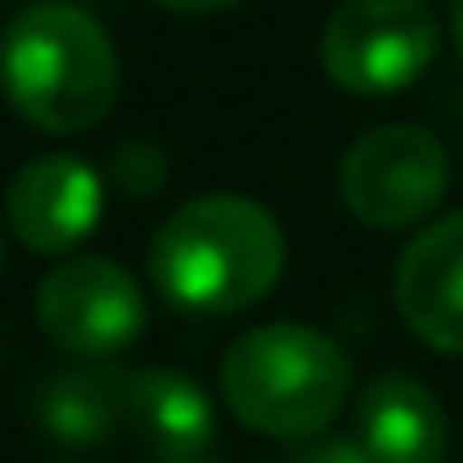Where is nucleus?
I'll list each match as a JSON object with an SVG mask.
<instances>
[{"mask_svg":"<svg viewBox=\"0 0 463 463\" xmlns=\"http://www.w3.org/2000/svg\"><path fill=\"white\" fill-rule=\"evenodd\" d=\"M286 275V232L248 194H200L151 237V286L200 318L259 307Z\"/></svg>","mask_w":463,"mask_h":463,"instance_id":"f257e3e1","label":"nucleus"},{"mask_svg":"<svg viewBox=\"0 0 463 463\" xmlns=\"http://www.w3.org/2000/svg\"><path fill=\"white\" fill-rule=\"evenodd\" d=\"M0 92L43 135H87L118 103L109 27L65 0L16 11L0 33Z\"/></svg>","mask_w":463,"mask_h":463,"instance_id":"f03ea898","label":"nucleus"},{"mask_svg":"<svg viewBox=\"0 0 463 463\" xmlns=\"http://www.w3.org/2000/svg\"><path fill=\"white\" fill-rule=\"evenodd\" d=\"M222 399L259 437L313 442L350 399V355L307 324H259L222 355Z\"/></svg>","mask_w":463,"mask_h":463,"instance_id":"7ed1b4c3","label":"nucleus"},{"mask_svg":"<svg viewBox=\"0 0 463 463\" xmlns=\"http://www.w3.org/2000/svg\"><path fill=\"white\" fill-rule=\"evenodd\" d=\"M437 43L442 22L426 0H345L324 27L318 54L340 92L393 98L426 76Z\"/></svg>","mask_w":463,"mask_h":463,"instance_id":"20e7f679","label":"nucleus"},{"mask_svg":"<svg viewBox=\"0 0 463 463\" xmlns=\"http://www.w3.org/2000/svg\"><path fill=\"white\" fill-rule=\"evenodd\" d=\"M448 146L420 124H377L340 162V200L372 232L420 227L448 194Z\"/></svg>","mask_w":463,"mask_h":463,"instance_id":"39448f33","label":"nucleus"},{"mask_svg":"<svg viewBox=\"0 0 463 463\" xmlns=\"http://www.w3.org/2000/svg\"><path fill=\"white\" fill-rule=\"evenodd\" d=\"M38 329L81 361H114L146 335V291L114 259L71 253L38 286Z\"/></svg>","mask_w":463,"mask_h":463,"instance_id":"423d86ee","label":"nucleus"},{"mask_svg":"<svg viewBox=\"0 0 463 463\" xmlns=\"http://www.w3.org/2000/svg\"><path fill=\"white\" fill-rule=\"evenodd\" d=\"M103 222V178L81 156H33L5 184V227L27 253H71Z\"/></svg>","mask_w":463,"mask_h":463,"instance_id":"0eeeda50","label":"nucleus"},{"mask_svg":"<svg viewBox=\"0 0 463 463\" xmlns=\"http://www.w3.org/2000/svg\"><path fill=\"white\" fill-rule=\"evenodd\" d=\"M393 307L420 345L463 355V216L431 222L399 253Z\"/></svg>","mask_w":463,"mask_h":463,"instance_id":"6e6552de","label":"nucleus"},{"mask_svg":"<svg viewBox=\"0 0 463 463\" xmlns=\"http://www.w3.org/2000/svg\"><path fill=\"white\" fill-rule=\"evenodd\" d=\"M355 442L372 463H448L453 431L426 383L410 372H383L355 404Z\"/></svg>","mask_w":463,"mask_h":463,"instance_id":"1a4fd4ad","label":"nucleus"},{"mask_svg":"<svg viewBox=\"0 0 463 463\" xmlns=\"http://www.w3.org/2000/svg\"><path fill=\"white\" fill-rule=\"evenodd\" d=\"M33 420L54 448L71 453L109 448L118 431H129V372H118L114 361H81L49 372L33 399Z\"/></svg>","mask_w":463,"mask_h":463,"instance_id":"9d476101","label":"nucleus"},{"mask_svg":"<svg viewBox=\"0 0 463 463\" xmlns=\"http://www.w3.org/2000/svg\"><path fill=\"white\" fill-rule=\"evenodd\" d=\"M129 431L151 453V463L216 453V410L205 388L173 366L129 372Z\"/></svg>","mask_w":463,"mask_h":463,"instance_id":"9b49d317","label":"nucleus"},{"mask_svg":"<svg viewBox=\"0 0 463 463\" xmlns=\"http://www.w3.org/2000/svg\"><path fill=\"white\" fill-rule=\"evenodd\" d=\"M114 184L124 194H156L162 184H167V156H162V146H151V140H124L114 151Z\"/></svg>","mask_w":463,"mask_h":463,"instance_id":"f8f14e48","label":"nucleus"},{"mask_svg":"<svg viewBox=\"0 0 463 463\" xmlns=\"http://www.w3.org/2000/svg\"><path fill=\"white\" fill-rule=\"evenodd\" d=\"M286 463H372V458H366L361 442H345V437H313V442H302Z\"/></svg>","mask_w":463,"mask_h":463,"instance_id":"ddd939ff","label":"nucleus"},{"mask_svg":"<svg viewBox=\"0 0 463 463\" xmlns=\"http://www.w3.org/2000/svg\"><path fill=\"white\" fill-rule=\"evenodd\" d=\"M151 5H162L173 16H216V11H232L237 0H151Z\"/></svg>","mask_w":463,"mask_h":463,"instance_id":"4468645a","label":"nucleus"},{"mask_svg":"<svg viewBox=\"0 0 463 463\" xmlns=\"http://www.w3.org/2000/svg\"><path fill=\"white\" fill-rule=\"evenodd\" d=\"M453 43H458V54H463V0H453Z\"/></svg>","mask_w":463,"mask_h":463,"instance_id":"2eb2a0df","label":"nucleus"},{"mask_svg":"<svg viewBox=\"0 0 463 463\" xmlns=\"http://www.w3.org/2000/svg\"><path fill=\"white\" fill-rule=\"evenodd\" d=\"M173 463H227L222 453H200V458H173Z\"/></svg>","mask_w":463,"mask_h":463,"instance_id":"dca6fc26","label":"nucleus"},{"mask_svg":"<svg viewBox=\"0 0 463 463\" xmlns=\"http://www.w3.org/2000/svg\"><path fill=\"white\" fill-rule=\"evenodd\" d=\"M0 264H5V232H0Z\"/></svg>","mask_w":463,"mask_h":463,"instance_id":"f3484780","label":"nucleus"}]
</instances>
